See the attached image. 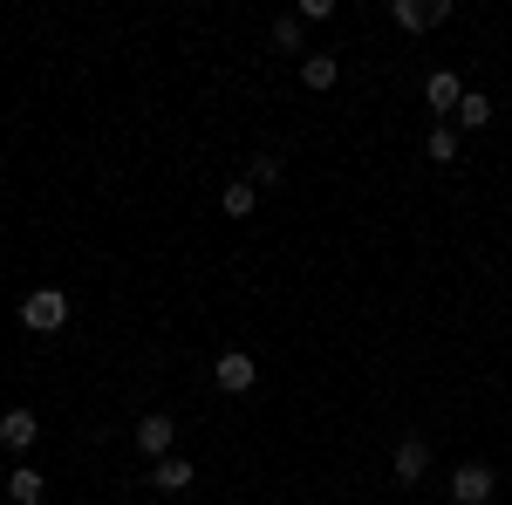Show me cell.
<instances>
[{
  "instance_id": "4",
  "label": "cell",
  "mask_w": 512,
  "mask_h": 505,
  "mask_svg": "<svg viewBox=\"0 0 512 505\" xmlns=\"http://www.w3.org/2000/svg\"><path fill=\"white\" fill-rule=\"evenodd\" d=\"M253 376H260V369H253V355H246V349H226L219 362H212V383L226 389V396H246Z\"/></svg>"
},
{
  "instance_id": "15",
  "label": "cell",
  "mask_w": 512,
  "mask_h": 505,
  "mask_svg": "<svg viewBox=\"0 0 512 505\" xmlns=\"http://www.w3.org/2000/svg\"><path fill=\"white\" fill-rule=\"evenodd\" d=\"M274 48L280 55H301V14H280L274 21Z\"/></svg>"
},
{
  "instance_id": "7",
  "label": "cell",
  "mask_w": 512,
  "mask_h": 505,
  "mask_svg": "<svg viewBox=\"0 0 512 505\" xmlns=\"http://www.w3.org/2000/svg\"><path fill=\"white\" fill-rule=\"evenodd\" d=\"M35 437H41V417H35V410H0V444H7L14 458H21Z\"/></svg>"
},
{
  "instance_id": "17",
  "label": "cell",
  "mask_w": 512,
  "mask_h": 505,
  "mask_svg": "<svg viewBox=\"0 0 512 505\" xmlns=\"http://www.w3.org/2000/svg\"><path fill=\"white\" fill-rule=\"evenodd\" d=\"M0 499H7V478H0Z\"/></svg>"
},
{
  "instance_id": "1",
  "label": "cell",
  "mask_w": 512,
  "mask_h": 505,
  "mask_svg": "<svg viewBox=\"0 0 512 505\" xmlns=\"http://www.w3.org/2000/svg\"><path fill=\"white\" fill-rule=\"evenodd\" d=\"M69 321V294L62 287H35L28 301H21V328H35V335H55Z\"/></svg>"
},
{
  "instance_id": "9",
  "label": "cell",
  "mask_w": 512,
  "mask_h": 505,
  "mask_svg": "<svg viewBox=\"0 0 512 505\" xmlns=\"http://www.w3.org/2000/svg\"><path fill=\"white\" fill-rule=\"evenodd\" d=\"M7 499H14V505H41V499H48V478H41L35 465H14V471H7Z\"/></svg>"
},
{
  "instance_id": "14",
  "label": "cell",
  "mask_w": 512,
  "mask_h": 505,
  "mask_svg": "<svg viewBox=\"0 0 512 505\" xmlns=\"http://www.w3.org/2000/svg\"><path fill=\"white\" fill-rule=\"evenodd\" d=\"M219 205H226V212H233V219H246V212H253V205H260V185H253V178H233V185H226V198H219Z\"/></svg>"
},
{
  "instance_id": "10",
  "label": "cell",
  "mask_w": 512,
  "mask_h": 505,
  "mask_svg": "<svg viewBox=\"0 0 512 505\" xmlns=\"http://www.w3.org/2000/svg\"><path fill=\"white\" fill-rule=\"evenodd\" d=\"M390 21L403 28V35H424V28H437V21H431V0H390Z\"/></svg>"
},
{
  "instance_id": "3",
  "label": "cell",
  "mask_w": 512,
  "mask_h": 505,
  "mask_svg": "<svg viewBox=\"0 0 512 505\" xmlns=\"http://www.w3.org/2000/svg\"><path fill=\"white\" fill-rule=\"evenodd\" d=\"M492 492H499L492 465H458L451 471V505H492Z\"/></svg>"
},
{
  "instance_id": "2",
  "label": "cell",
  "mask_w": 512,
  "mask_h": 505,
  "mask_svg": "<svg viewBox=\"0 0 512 505\" xmlns=\"http://www.w3.org/2000/svg\"><path fill=\"white\" fill-rule=\"evenodd\" d=\"M130 444L158 465V458H171V444H178V424L164 417V410H151V417H137V430H130Z\"/></svg>"
},
{
  "instance_id": "8",
  "label": "cell",
  "mask_w": 512,
  "mask_h": 505,
  "mask_svg": "<svg viewBox=\"0 0 512 505\" xmlns=\"http://www.w3.org/2000/svg\"><path fill=\"white\" fill-rule=\"evenodd\" d=\"M192 458H178V451H171V458H158V465H151V478H144V485H151V492H192Z\"/></svg>"
},
{
  "instance_id": "18",
  "label": "cell",
  "mask_w": 512,
  "mask_h": 505,
  "mask_svg": "<svg viewBox=\"0 0 512 505\" xmlns=\"http://www.w3.org/2000/svg\"><path fill=\"white\" fill-rule=\"evenodd\" d=\"M130 505H151V499H130Z\"/></svg>"
},
{
  "instance_id": "12",
  "label": "cell",
  "mask_w": 512,
  "mask_h": 505,
  "mask_svg": "<svg viewBox=\"0 0 512 505\" xmlns=\"http://www.w3.org/2000/svg\"><path fill=\"white\" fill-rule=\"evenodd\" d=\"M458 130H485V123H492V96H478V89H465V103H458Z\"/></svg>"
},
{
  "instance_id": "5",
  "label": "cell",
  "mask_w": 512,
  "mask_h": 505,
  "mask_svg": "<svg viewBox=\"0 0 512 505\" xmlns=\"http://www.w3.org/2000/svg\"><path fill=\"white\" fill-rule=\"evenodd\" d=\"M424 103L451 123V117H458V103H465V82L451 76V69H431V76H424Z\"/></svg>"
},
{
  "instance_id": "16",
  "label": "cell",
  "mask_w": 512,
  "mask_h": 505,
  "mask_svg": "<svg viewBox=\"0 0 512 505\" xmlns=\"http://www.w3.org/2000/svg\"><path fill=\"white\" fill-rule=\"evenodd\" d=\"M280 171H287V164H280V151H260L253 164H246V178H253V185H280Z\"/></svg>"
},
{
  "instance_id": "6",
  "label": "cell",
  "mask_w": 512,
  "mask_h": 505,
  "mask_svg": "<svg viewBox=\"0 0 512 505\" xmlns=\"http://www.w3.org/2000/svg\"><path fill=\"white\" fill-rule=\"evenodd\" d=\"M390 471L403 478V485H417V478L431 471V437H403V444H396V458H390Z\"/></svg>"
},
{
  "instance_id": "13",
  "label": "cell",
  "mask_w": 512,
  "mask_h": 505,
  "mask_svg": "<svg viewBox=\"0 0 512 505\" xmlns=\"http://www.w3.org/2000/svg\"><path fill=\"white\" fill-rule=\"evenodd\" d=\"M424 157H431V164H458V130H451V123H437L431 137H424Z\"/></svg>"
},
{
  "instance_id": "11",
  "label": "cell",
  "mask_w": 512,
  "mask_h": 505,
  "mask_svg": "<svg viewBox=\"0 0 512 505\" xmlns=\"http://www.w3.org/2000/svg\"><path fill=\"white\" fill-rule=\"evenodd\" d=\"M301 82H308V89H335V82H342V62H335V55H308V62H301Z\"/></svg>"
}]
</instances>
